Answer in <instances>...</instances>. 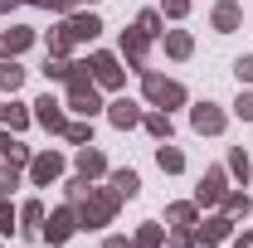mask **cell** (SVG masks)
Masks as SVG:
<instances>
[{
	"mask_svg": "<svg viewBox=\"0 0 253 248\" xmlns=\"http://www.w3.org/2000/svg\"><path fill=\"white\" fill-rule=\"evenodd\" d=\"M210 25H214L219 34H234L239 25H244V10H239L234 0H219V5H214V15H210Z\"/></svg>",
	"mask_w": 253,
	"mask_h": 248,
	"instance_id": "obj_14",
	"label": "cell"
},
{
	"mask_svg": "<svg viewBox=\"0 0 253 248\" xmlns=\"http://www.w3.org/2000/svg\"><path fill=\"white\" fill-rule=\"evenodd\" d=\"M39 229H44V200H25L20 205V234L39 239Z\"/></svg>",
	"mask_w": 253,
	"mask_h": 248,
	"instance_id": "obj_17",
	"label": "cell"
},
{
	"mask_svg": "<svg viewBox=\"0 0 253 248\" xmlns=\"http://www.w3.org/2000/svg\"><path fill=\"white\" fill-rule=\"evenodd\" d=\"M44 49H49V54H59V59H68V49H73V44H68V34H63V30H49Z\"/></svg>",
	"mask_w": 253,
	"mask_h": 248,
	"instance_id": "obj_33",
	"label": "cell"
},
{
	"mask_svg": "<svg viewBox=\"0 0 253 248\" xmlns=\"http://www.w3.org/2000/svg\"><path fill=\"white\" fill-rule=\"evenodd\" d=\"M219 209H224V214H229V219H249V214H253V200H249V195H244V190H224Z\"/></svg>",
	"mask_w": 253,
	"mask_h": 248,
	"instance_id": "obj_21",
	"label": "cell"
},
{
	"mask_svg": "<svg viewBox=\"0 0 253 248\" xmlns=\"http://www.w3.org/2000/svg\"><path fill=\"white\" fill-rule=\"evenodd\" d=\"M78 229H83V224H78V205H59L54 214H44V229H39V239H44L49 248H59V244H68Z\"/></svg>",
	"mask_w": 253,
	"mask_h": 248,
	"instance_id": "obj_4",
	"label": "cell"
},
{
	"mask_svg": "<svg viewBox=\"0 0 253 248\" xmlns=\"http://www.w3.org/2000/svg\"><path fill=\"white\" fill-rule=\"evenodd\" d=\"M0 122H10V102H0Z\"/></svg>",
	"mask_w": 253,
	"mask_h": 248,
	"instance_id": "obj_45",
	"label": "cell"
},
{
	"mask_svg": "<svg viewBox=\"0 0 253 248\" xmlns=\"http://www.w3.org/2000/svg\"><path fill=\"white\" fill-rule=\"evenodd\" d=\"M25 88V68L15 59H0V93H20Z\"/></svg>",
	"mask_w": 253,
	"mask_h": 248,
	"instance_id": "obj_23",
	"label": "cell"
},
{
	"mask_svg": "<svg viewBox=\"0 0 253 248\" xmlns=\"http://www.w3.org/2000/svg\"><path fill=\"white\" fill-rule=\"evenodd\" d=\"M25 5H39V10H54V15H73V0H25Z\"/></svg>",
	"mask_w": 253,
	"mask_h": 248,
	"instance_id": "obj_36",
	"label": "cell"
},
{
	"mask_svg": "<svg viewBox=\"0 0 253 248\" xmlns=\"http://www.w3.org/2000/svg\"><path fill=\"white\" fill-rule=\"evenodd\" d=\"M83 5H97V0H83Z\"/></svg>",
	"mask_w": 253,
	"mask_h": 248,
	"instance_id": "obj_46",
	"label": "cell"
},
{
	"mask_svg": "<svg viewBox=\"0 0 253 248\" xmlns=\"http://www.w3.org/2000/svg\"><path fill=\"white\" fill-rule=\"evenodd\" d=\"M20 229V209L10 205V195H0V234H15Z\"/></svg>",
	"mask_w": 253,
	"mask_h": 248,
	"instance_id": "obj_29",
	"label": "cell"
},
{
	"mask_svg": "<svg viewBox=\"0 0 253 248\" xmlns=\"http://www.w3.org/2000/svg\"><path fill=\"white\" fill-rule=\"evenodd\" d=\"M234 117H239V122H253V93H239V102H234Z\"/></svg>",
	"mask_w": 253,
	"mask_h": 248,
	"instance_id": "obj_37",
	"label": "cell"
},
{
	"mask_svg": "<svg viewBox=\"0 0 253 248\" xmlns=\"http://www.w3.org/2000/svg\"><path fill=\"white\" fill-rule=\"evenodd\" d=\"M224 190H229V165H210L195 185V205H219Z\"/></svg>",
	"mask_w": 253,
	"mask_h": 248,
	"instance_id": "obj_7",
	"label": "cell"
},
{
	"mask_svg": "<svg viewBox=\"0 0 253 248\" xmlns=\"http://www.w3.org/2000/svg\"><path fill=\"white\" fill-rule=\"evenodd\" d=\"M136 30L146 34V39H161V34H166V15H161V10H141V15H136Z\"/></svg>",
	"mask_w": 253,
	"mask_h": 248,
	"instance_id": "obj_26",
	"label": "cell"
},
{
	"mask_svg": "<svg viewBox=\"0 0 253 248\" xmlns=\"http://www.w3.org/2000/svg\"><path fill=\"white\" fill-rule=\"evenodd\" d=\"M249 170H253V161H249V151H244V146H234V151H229V175H234V180H244V185H249Z\"/></svg>",
	"mask_w": 253,
	"mask_h": 248,
	"instance_id": "obj_27",
	"label": "cell"
},
{
	"mask_svg": "<svg viewBox=\"0 0 253 248\" xmlns=\"http://www.w3.org/2000/svg\"><path fill=\"white\" fill-rule=\"evenodd\" d=\"M88 190H93V180H88V175H73V180L63 185V195H68V205H78V200H88Z\"/></svg>",
	"mask_w": 253,
	"mask_h": 248,
	"instance_id": "obj_31",
	"label": "cell"
},
{
	"mask_svg": "<svg viewBox=\"0 0 253 248\" xmlns=\"http://www.w3.org/2000/svg\"><path fill=\"white\" fill-rule=\"evenodd\" d=\"M44 78H49V83H63V78H68V59L49 54V59H44Z\"/></svg>",
	"mask_w": 253,
	"mask_h": 248,
	"instance_id": "obj_32",
	"label": "cell"
},
{
	"mask_svg": "<svg viewBox=\"0 0 253 248\" xmlns=\"http://www.w3.org/2000/svg\"><path fill=\"white\" fill-rule=\"evenodd\" d=\"M161 15H166V20H185V15H190V0H161Z\"/></svg>",
	"mask_w": 253,
	"mask_h": 248,
	"instance_id": "obj_35",
	"label": "cell"
},
{
	"mask_svg": "<svg viewBox=\"0 0 253 248\" xmlns=\"http://www.w3.org/2000/svg\"><path fill=\"white\" fill-rule=\"evenodd\" d=\"M141 93H146V102L151 107H185V83H175V78H161V73H141Z\"/></svg>",
	"mask_w": 253,
	"mask_h": 248,
	"instance_id": "obj_3",
	"label": "cell"
},
{
	"mask_svg": "<svg viewBox=\"0 0 253 248\" xmlns=\"http://www.w3.org/2000/svg\"><path fill=\"white\" fill-rule=\"evenodd\" d=\"M122 209V195L112 185H93L88 190V200H78V224L83 229H102V224H112Z\"/></svg>",
	"mask_w": 253,
	"mask_h": 248,
	"instance_id": "obj_2",
	"label": "cell"
},
{
	"mask_svg": "<svg viewBox=\"0 0 253 248\" xmlns=\"http://www.w3.org/2000/svg\"><path fill=\"white\" fill-rule=\"evenodd\" d=\"M107 122L117 126V131L141 126V102H131V97H112V102H107Z\"/></svg>",
	"mask_w": 253,
	"mask_h": 248,
	"instance_id": "obj_11",
	"label": "cell"
},
{
	"mask_svg": "<svg viewBox=\"0 0 253 248\" xmlns=\"http://www.w3.org/2000/svg\"><path fill=\"white\" fill-rule=\"evenodd\" d=\"M30 122H34V112H25L20 102H10V122H5V126H10V131H25Z\"/></svg>",
	"mask_w": 253,
	"mask_h": 248,
	"instance_id": "obj_34",
	"label": "cell"
},
{
	"mask_svg": "<svg viewBox=\"0 0 253 248\" xmlns=\"http://www.w3.org/2000/svg\"><path fill=\"white\" fill-rule=\"evenodd\" d=\"M146 54H151V39L136 30V25H131V30H122V59L131 63L136 73H146Z\"/></svg>",
	"mask_w": 253,
	"mask_h": 248,
	"instance_id": "obj_10",
	"label": "cell"
},
{
	"mask_svg": "<svg viewBox=\"0 0 253 248\" xmlns=\"http://www.w3.org/2000/svg\"><path fill=\"white\" fill-rule=\"evenodd\" d=\"M25 170H30L34 185H54V180L63 175V156H59V151H39V156H30V165H25Z\"/></svg>",
	"mask_w": 253,
	"mask_h": 248,
	"instance_id": "obj_8",
	"label": "cell"
},
{
	"mask_svg": "<svg viewBox=\"0 0 253 248\" xmlns=\"http://www.w3.org/2000/svg\"><path fill=\"white\" fill-rule=\"evenodd\" d=\"M102 248H131V244H126L122 234H112V239H102Z\"/></svg>",
	"mask_w": 253,
	"mask_h": 248,
	"instance_id": "obj_41",
	"label": "cell"
},
{
	"mask_svg": "<svg viewBox=\"0 0 253 248\" xmlns=\"http://www.w3.org/2000/svg\"><path fill=\"white\" fill-rule=\"evenodd\" d=\"M161 44H166V54H170V59H190V54H195L190 30H166V34H161Z\"/></svg>",
	"mask_w": 253,
	"mask_h": 248,
	"instance_id": "obj_18",
	"label": "cell"
},
{
	"mask_svg": "<svg viewBox=\"0 0 253 248\" xmlns=\"http://www.w3.org/2000/svg\"><path fill=\"white\" fill-rule=\"evenodd\" d=\"M30 44H34V30H25V25H10V30H0V59H20Z\"/></svg>",
	"mask_w": 253,
	"mask_h": 248,
	"instance_id": "obj_13",
	"label": "cell"
},
{
	"mask_svg": "<svg viewBox=\"0 0 253 248\" xmlns=\"http://www.w3.org/2000/svg\"><path fill=\"white\" fill-rule=\"evenodd\" d=\"M73 165H78V175H88V180H102V175H107V156L97 151V146H83Z\"/></svg>",
	"mask_w": 253,
	"mask_h": 248,
	"instance_id": "obj_15",
	"label": "cell"
},
{
	"mask_svg": "<svg viewBox=\"0 0 253 248\" xmlns=\"http://www.w3.org/2000/svg\"><path fill=\"white\" fill-rule=\"evenodd\" d=\"M68 112L78 117H97L102 112V97H97V83H93V68L88 63H68Z\"/></svg>",
	"mask_w": 253,
	"mask_h": 248,
	"instance_id": "obj_1",
	"label": "cell"
},
{
	"mask_svg": "<svg viewBox=\"0 0 253 248\" xmlns=\"http://www.w3.org/2000/svg\"><path fill=\"white\" fill-rule=\"evenodd\" d=\"M59 30L68 34V44H93L97 34H102V20H97V15H68Z\"/></svg>",
	"mask_w": 253,
	"mask_h": 248,
	"instance_id": "obj_9",
	"label": "cell"
},
{
	"mask_svg": "<svg viewBox=\"0 0 253 248\" xmlns=\"http://www.w3.org/2000/svg\"><path fill=\"white\" fill-rule=\"evenodd\" d=\"M175 248H195V229H175Z\"/></svg>",
	"mask_w": 253,
	"mask_h": 248,
	"instance_id": "obj_40",
	"label": "cell"
},
{
	"mask_svg": "<svg viewBox=\"0 0 253 248\" xmlns=\"http://www.w3.org/2000/svg\"><path fill=\"white\" fill-rule=\"evenodd\" d=\"M190 126H195L200 136H219L224 126H229V117H224L219 102H195V107H190Z\"/></svg>",
	"mask_w": 253,
	"mask_h": 248,
	"instance_id": "obj_6",
	"label": "cell"
},
{
	"mask_svg": "<svg viewBox=\"0 0 253 248\" xmlns=\"http://www.w3.org/2000/svg\"><path fill=\"white\" fill-rule=\"evenodd\" d=\"M5 161H15V165H30V146H25V141H10Z\"/></svg>",
	"mask_w": 253,
	"mask_h": 248,
	"instance_id": "obj_38",
	"label": "cell"
},
{
	"mask_svg": "<svg viewBox=\"0 0 253 248\" xmlns=\"http://www.w3.org/2000/svg\"><path fill=\"white\" fill-rule=\"evenodd\" d=\"M107 185L117 190L122 200H136V195H141V175H136L131 165H122V170H107Z\"/></svg>",
	"mask_w": 253,
	"mask_h": 248,
	"instance_id": "obj_16",
	"label": "cell"
},
{
	"mask_svg": "<svg viewBox=\"0 0 253 248\" xmlns=\"http://www.w3.org/2000/svg\"><path fill=\"white\" fill-rule=\"evenodd\" d=\"M234 73H239V83H253V54H249V59H239V63H234Z\"/></svg>",
	"mask_w": 253,
	"mask_h": 248,
	"instance_id": "obj_39",
	"label": "cell"
},
{
	"mask_svg": "<svg viewBox=\"0 0 253 248\" xmlns=\"http://www.w3.org/2000/svg\"><path fill=\"white\" fill-rule=\"evenodd\" d=\"M63 141H73V146H93V117L68 122V126H63Z\"/></svg>",
	"mask_w": 253,
	"mask_h": 248,
	"instance_id": "obj_24",
	"label": "cell"
},
{
	"mask_svg": "<svg viewBox=\"0 0 253 248\" xmlns=\"http://www.w3.org/2000/svg\"><path fill=\"white\" fill-rule=\"evenodd\" d=\"M156 165L166 170V175H180V170H185V151H180V146H161V151H156Z\"/></svg>",
	"mask_w": 253,
	"mask_h": 248,
	"instance_id": "obj_25",
	"label": "cell"
},
{
	"mask_svg": "<svg viewBox=\"0 0 253 248\" xmlns=\"http://www.w3.org/2000/svg\"><path fill=\"white\" fill-rule=\"evenodd\" d=\"M166 219H170L175 229H190V224H200V205H195V200H180V205L166 209Z\"/></svg>",
	"mask_w": 253,
	"mask_h": 248,
	"instance_id": "obj_22",
	"label": "cell"
},
{
	"mask_svg": "<svg viewBox=\"0 0 253 248\" xmlns=\"http://www.w3.org/2000/svg\"><path fill=\"white\" fill-rule=\"evenodd\" d=\"M161 244H166L161 224H141V229H136V239H131V248H161Z\"/></svg>",
	"mask_w": 253,
	"mask_h": 248,
	"instance_id": "obj_28",
	"label": "cell"
},
{
	"mask_svg": "<svg viewBox=\"0 0 253 248\" xmlns=\"http://www.w3.org/2000/svg\"><path fill=\"white\" fill-rule=\"evenodd\" d=\"M20 170H25V165H15V161H0V195H10V190L20 185Z\"/></svg>",
	"mask_w": 253,
	"mask_h": 248,
	"instance_id": "obj_30",
	"label": "cell"
},
{
	"mask_svg": "<svg viewBox=\"0 0 253 248\" xmlns=\"http://www.w3.org/2000/svg\"><path fill=\"white\" fill-rule=\"evenodd\" d=\"M200 239H210V244H224V239H234V219L224 214V209H219V214H210V219H205V229H200Z\"/></svg>",
	"mask_w": 253,
	"mask_h": 248,
	"instance_id": "obj_19",
	"label": "cell"
},
{
	"mask_svg": "<svg viewBox=\"0 0 253 248\" xmlns=\"http://www.w3.org/2000/svg\"><path fill=\"white\" fill-rule=\"evenodd\" d=\"M88 68H93V83H97V88H112V93H117V88L126 83L122 59H117V54H107V49H97L93 59H88Z\"/></svg>",
	"mask_w": 253,
	"mask_h": 248,
	"instance_id": "obj_5",
	"label": "cell"
},
{
	"mask_svg": "<svg viewBox=\"0 0 253 248\" xmlns=\"http://www.w3.org/2000/svg\"><path fill=\"white\" fill-rule=\"evenodd\" d=\"M141 126H146L156 141H170V131H175V122H170V112H166V107H156V112H141Z\"/></svg>",
	"mask_w": 253,
	"mask_h": 248,
	"instance_id": "obj_20",
	"label": "cell"
},
{
	"mask_svg": "<svg viewBox=\"0 0 253 248\" xmlns=\"http://www.w3.org/2000/svg\"><path fill=\"white\" fill-rule=\"evenodd\" d=\"M34 122L44 126V131H54V136H63V126H68V117H63V102H54V97L44 93L39 102H34Z\"/></svg>",
	"mask_w": 253,
	"mask_h": 248,
	"instance_id": "obj_12",
	"label": "cell"
},
{
	"mask_svg": "<svg viewBox=\"0 0 253 248\" xmlns=\"http://www.w3.org/2000/svg\"><path fill=\"white\" fill-rule=\"evenodd\" d=\"M15 5H25V0H0V15H10Z\"/></svg>",
	"mask_w": 253,
	"mask_h": 248,
	"instance_id": "obj_44",
	"label": "cell"
},
{
	"mask_svg": "<svg viewBox=\"0 0 253 248\" xmlns=\"http://www.w3.org/2000/svg\"><path fill=\"white\" fill-rule=\"evenodd\" d=\"M234 248H253V234H234Z\"/></svg>",
	"mask_w": 253,
	"mask_h": 248,
	"instance_id": "obj_42",
	"label": "cell"
},
{
	"mask_svg": "<svg viewBox=\"0 0 253 248\" xmlns=\"http://www.w3.org/2000/svg\"><path fill=\"white\" fill-rule=\"evenodd\" d=\"M10 141H15V136H10V131H0V161H5V151H10Z\"/></svg>",
	"mask_w": 253,
	"mask_h": 248,
	"instance_id": "obj_43",
	"label": "cell"
}]
</instances>
